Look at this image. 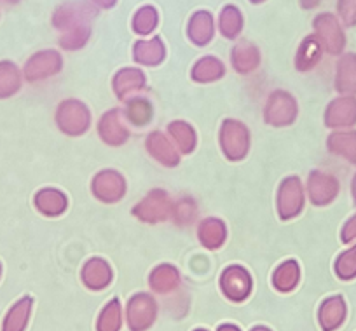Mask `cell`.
<instances>
[{
  "label": "cell",
  "instance_id": "7c38bea8",
  "mask_svg": "<svg viewBox=\"0 0 356 331\" xmlns=\"http://www.w3.org/2000/svg\"><path fill=\"white\" fill-rule=\"evenodd\" d=\"M60 117H65V121L60 122L61 128L68 133H82L88 128V112H86V108L79 103H75V110H72V101L70 103L61 105Z\"/></svg>",
  "mask_w": 356,
  "mask_h": 331
},
{
  "label": "cell",
  "instance_id": "603a6c76",
  "mask_svg": "<svg viewBox=\"0 0 356 331\" xmlns=\"http://www.w3.org/2000/svg\"><path fill=\"white\" fill-rule=\"evenodd\" d=\"M118 110H114V114L105 115L104 122H102V135H104L105 142L108 143H121L128 138V131H126L122 126L115 128L119 124L118 122Z\"/></svg>",
  "mask_w": 356,
  "mask_h": 331
},
{
  "label": "cell",
  "instance_id": "e0dca14e",
  "mask_svg": "<svg viewBox=\"0 0 356 331\" xmlns=\"http://www.w3.org/2000/svg\"><path fill=\"white\" fill-rule=\"evenodd\" d=\"M337 87L342 91H356V56L348 54L339 65Z\"/></svg>",
  "mask_w": 356,
  "mask_h": 331
},
{
  "label": "cell",
  "instance_id": "e575fe53",
  "mask_svg": "<svg viewBox=\"0 0 356 331\" xmlns=\"http://www.w3.org/2000/svg\"><path fill=\"white\" fill-rule=\"evenodd\" d=\"M344 241H351V239H355L356 237V217L353 218L351 221H349L348 225H346V228H344Z\"/></svg>",
  "mask_w": 356,
  "mask_h": 331
},
{
  "label": "cell",
  "instance_id": "4dcf8cb0",
  "mask_svg": "<svg viewBox=\"0 0 356 331\" xmlns=\"http://www.w3.org/2000/svg\"><path fill=\"white\" fill-rule=\"evenodd\" d=\"M0 82H4L2 86H0V94H9L19 87V78L16 75V68L13 65L4 63L0 65Z\"/></svg>",
  "mask_w": 356,
  "mask_h": 331
},
{
  "label": "cell",
  "instance_id": "d6a6232c",
  "mask_svg": "<svg viewBox=\"0 0 356 331\" xmlns=\"http://www.w3.org/2000/svg\"><path fill=\"white\" fill-rule=\"evenodd\" d=\"M118 80L124 82V84H115L118 87L122 86V91H119L121 96L124 93H128V91L136 90V87H140L143 84V77L140 71H122V74H119Z\"/></svg>",
  "mask_w": 356,
  "mask_h": 331
},
{
  "label": "cell",
  "instance_id": "9a60e30c",
  "mask_svg": "<svg viewBox=\"0 0 356 331\" xmlns=\"http://www.w3.org/2000/svg\"><path fill=\"white\" fill-rule=\"evenodd\" d=\"M191 39L196 44L203 46L208 44V40L213 35V25H211V16L208 12H197L193 19H191Z\"/></svg>",
  "mask_w": 356,
  "mask_h": 331
},
{
  "label": "cell",
  "instance_id": "3957f363",
  "mask_svg": "<svg viewBox=\"0 0 356 331\" xmlns=\"http://www.w3.org/2000/svg\"><path fill=\"white\" fill-rule=\"evenodd\" d=\"M81 278L86 288L91 289V291H102V289L111 286L112 269L102 258H93L84 265Z\"/></svg>",
  "mask_w": 356,
  "mask_h": 331
},
{
  "label": "cell",
  "instance_id": "9c48e42d",
  "mask_svg": "<svg viewBox=\"0 0 356 331\" xmlns=\"http://www.w3.org/2000/svg\"><path fill=\"white\" fill-rule=\"evenodd\" d=\"M282 189H285V192L290 196L286 197L285 194H280V206H282L283 218L293 217V214L299 213L300 206H302V190H300L299 180H286L285 185H283Z\"/></svg>",
  "mask_w": 356,
  "mask_h": 331
},
{
  "label": "cell",
  "instance_id": "74e56055",
  "mask_svg": "<svg viewBox=\"0 0 356 331\" xmlns=\"http://www.w3.org/2000/svg\"><path fill=\"white\" fill-rule=\"evenodd\" d=\"M250 331H273V330H269V328H266V326H255V328H252Z\"/></svg>",
  "mask_w": 356,
  "mask_h": 331
},
{
  "label": "cell",
  "instance_id": "f35d334b",
  "mask_svg": "<svg viewBox=\"0 0 356 331\" xmlns=\"http://www.w3.org/2000/svg\"><path fill=\"white\" fill-rule=\"evenodd\" d=\"M353 190H355V197H356V178H355V183H353Z\"/></svg>",
  "mask_w": 356,
  "mask_h": 331
},
{
  "label": "cell",
  "instance_id": "f546056e",
  "mask_svg": "<svg viewBox=\"0 0 356 331\" xmlns=\"http://www.w3.org/2000/svg\"><path fill=\"white\" fill-rule=\"evenodd\" d=\"M157 23V15L152 8H143L138 15L133 19V26H135V32L138 33H149L152 32L154 26Z\"/></svg>",
  "mask_w": 356,
  "mask_h": 331
},
{
  "label": "cell",
  "instance_id": "d6986e66",
  "mask_svg": "<svg viewBox=\"0 0 356 331\" xmlns=\"http://www.w3.org/2000/svg\"><path fill=\"white\" fill-rule=\"evenodd\" d=\"M135 213H143V211H149L150 217L147 218V220H156V218H166V213L168 210H170V206H168V197L166 194L163 192H154L150 194L149 199L143 201L142 206L140 207H135Z\"/></svg>",
  "mask_w": 356,
  "mask_h": 331
},
{
  "label": "cell",
  "instance_id": "7402d4cb",
  "mask_svg": "<svg viewBox=\"0 0 356 331\" xmlns=\"http://www.w3.org/2000/svg\"><path fill=\"white\" fill-rule=\"evenodd\" d=\"M321 53V44L320 40H316L314 37L306 39V42L302 44L299 51V56H297V67L300 70H307L309 67H313L318 60H320Z\"/></svg>",
  "mask_w": 356,
  "mask_h": 331
},
{
  "label": "cell",
  "instance_id": "f1b7e54d",
  "mask_svg": "<svg viewBox=\"0 0 356 331\" xmlns=\"http://www.w3.org/2000/svg\"><path fill=\"white\" fill-rule=\"evenodd\" d=\"M335 272L342 279H351L353 275H356V246L353 250L341 255V258L337 260V265H335Z\"/></svg>",
  "mask_w": 356,
  "mask_h": 331
},
{
  "label": "cell",
  "instance_id": "60d3db41",
  "mask_svg": "<svg viewBox=\"0 0 356 331\" xmlns=\"http://www.w3.org/2000/svg\"><path fill=\"white\" fill-rule=\"evenodd\" d=\"M6 2H18V0H6Z\"/></svg>",
  "mask_w": 356,
  "mask_h": 331
},
{
  "label": "cell",
  "instance_id": "8fae6325",
  "mask_svg": "<svg viewBox=\"0 0 356 331\" xmlns=\"http://www.w3.org/2000/svg\"><path fill=\"white\" fill-rule=\"evenodd\" d=\"M309 192L311 197L316 204H325L332 201L337 192V183L330 176H325L321 173H313L309 180Z\"/></svg>",
  "mask_w": 356,
  "mask_h": 331
},
{
  "label": "cell",
  "instance_id": "1f68e13d",
  "mask_svg": "<svg viewBox=\"0 0 356 331\" xmlns=\"http://www.w3.org/2000/svg\"><path fill=\"white\" fill-rule=\"evenodd\" d=\"M171 135L175 136V138H180V148L184 150V152H187V150H191L194 146V131L189 128L187 124H184V122H173L170 128Z\"/></svg>",
  "mask_w": 356,
  "mask_h": 331
},
{
  "label": "cell",
  "instance_id": "b9f144b4",
  "mask_svg": "<svg viewBox=\"0 0 356 331\" xmlns=\"http://www.w3.org/2000/svg\"><path fill=\"white\" fill-rule=\"evenodd\" d=\"M252 2H262V0H252Z\"/></svg>",
  "mask_w": 356,
  "mask_h": 331
},
{
  "label": "cell",
  "instance_id": "ba28073f",
  "mask_svg": "<svg viewBox=\"0 0 356 331\" xmlns=\"http://www.w3.org/2000/svg\"><path fill=\"white\" fill-rule=\"evenodd\" d=\"M33 300L30 296H25V298L19 300L9 314L6 316L4 326H2V331H25L26 324H29L30 312H32Z\"/></svg>",
  "mask_w": 356,
  "mask_h": 331
},
{
  "label": "cell",
  "instance_id": "836d02e7",
  "mask_svg": "<svg viewBox=\"0 0 356 331\" xmlns=\"http://www.w3.org/2000/svg\"><path fill=\"white\" fill-rule=\"evenodd\" d=\"M339 12L348 25L356 23V0H341L339 2Z\"/></svg>",
  "mask_w": 356,
  "mask_h": 331
},
{
  "label": "cell",
  "instance_id": "6da1fadb",
  "mask_svg": "<svg viewBox=\"0 0 356 331\" xmlns=\"http://www.w3.org/2000/svg\"><path fill=\"white\" fill-rule=\"evenodd\" d=\"M157 317V303L149 293H136L126 305V324L129 331H147Z\"/></svg>",
  "mask_w": 356,
  "mask_h": 331
},
{
  "label": "cell",
  "instance_id": "2e32d148",
  "mask_svg": "<svg viewBox=\"0 0 356 331\" xmlns=\"http://www.w3.org/2000/svg\"><path fill=\"white\" fill-rule=\"evenodd\" d=\"M224 138H231L234 139V148H232L231 155L232 159H239V157L245 155V150L248 146V135H246L245 128H243L239 122H225V129H224Z\"/></svg>",
  "mask_w": 356,
  "mask_h": 331
},
{
  "label": "cell",
  "instance_id": "d4e9b609",
  "mask_svg": "<svg viewBox=\"0 0 356 331\" xmlns=\"http://www.w3.org/2000/svg\"><path fill=\"white\" fill-rule=\"evenodd\" d=\"M37 206L40 211L47 214H58L63 211L65 207V197L60 192H53V190H44L37 197Z\"/></svg>",
  "mask_w": 356,
  "mask_h": 331
},
{
  "label": "cell",
  "instance_id": "5bb4252c",
  "mask_svg": "<svg viewBox=\"0 0 356 331\" xmlns=\"http://www.w3.org/2000/svg\"><path fill=\"white\" fill-rule=\"evenodd\" d=\"M122 328V307L118 298H112L102 309L97 321V331H121Z\"/></svg>",
  "mask_w": 356,
  "mask_h": 331
},
{
  "label": "cell",
  "instance_id": "cb8c5ba5",
  "mask_svg": "<svg viewBox=\"0 0 356 331\" xmlns=\"http://www.w3.org/2000/svg\"><path fill=\"white\" fill-rule=\"evenodd\" d=\"M330 148H334L335 152H339L341 155L348 157L349 160L356 162V133L332 136Z\"/></svg>",
  "mask_w": 356,
  "mask_h": 331
},
{
  "label": "cell",
  "instance_id": "30bf717a",
  "mask_svg": "<svg viewBox=\"0 0 356 331\" xmlns=\"http://www.w3.org/2000/svg\"><path fill=\"white\" fill-rule=\"evenodd\" d=\"M330 128H342L356 121V101L355 100H339L328 108L327 117Z\"/></svg>",
  "mask_w": 356,
  "mask_h": 331
},
{
  "label": "cell",
  "instance_id": "8992f818",
  "mask_svg": "<svg viewBox=\"0 0 356 331\" xmlns=\"http://www.w3.org/2000/svg\"><path fill=\"white\" fill-rule=\"evenodd\" d=\"M314 26H316V32L323 37L325 44H327L330 53H339L342 49V46H344V37H342L337 22L330 15H321L320 18L314 19Z\"/></svg>",
  "mask_w": 356,
  "mask_h": 331
},
{
  "label": "cell",
  "instance_id": "8d00e7d4",
  "mask_svg": "<svg viewBox=\"0 0 356 331\" xmlns=\"http://www.w3.org/2000/svg\"><path fill=\"white\" fill-rule=\"evenodd\" d=\"M97 4H100L102 8H111V6L115 4V0H93Z\"/></svg>",
  "mask_w": 356,
  "mask_h": 331
},
{
  "label": "cell",
  "instance_id": "7a4b0ae2",
  "mask_svg": "<svg viewBox=\"0 0 356 331\" xmlns=\"http://www.w3.org/2000/svg\"><path fill=\"white\" fill-rule=\"evenodd\" d=\"M253 288L252 275L239 265H231L220 275V289L225 298L234 303L245 302Z\"/></svg>",
  "mask_w": 356,
  "mask_h": 331
},
{
  "label": "cell",
  "instance_id": "ffe728a7",
  "mask_svg": "<svg viewBox=\"0 0 356 331\" xmlns=\"http://www.w3.org/2000/svg\"><path fill=\"white\" fill-rule=\"evenodd\" d=\"M60 68V58H58L56 53H42L37 54L33 60H30L29 67H26V71L37 70V75L39 77H44V75H49L58 71Z\"/></svg>",
  "mask_w": 356,
  "mask_h": 331
},
{
  "label": "cell",
  "instance_id": "277c9868",
  "mask_svg": "<svg viewBox=\"0 0 356 331\" xmlns=\"http://www.w3.org/2000/svg\"><path fill=\"white\" fill-rule=\"evenodd\" d=\"M149 286L154 293L168 295L180 286V274L171 265H159L150 272Z\"/></svg>",
  "mask_w": 356,
  "mask_h": 331
},
{
  "label": "cell",
  "instance_id": "4fadbf2b",
  "mask_svg": "<svg viewBox=\"0 0 356 331\" xmlns=\"http://www.w3.org/2000/svg\"><path fill=\"white\" fill-rule=\"evenodd\" d=\"M93 190H97L100 199L118 201L124 194V182L115 173H104L97 178Z\"/></svg>",
  "mask_w": 356,
  "mask_h": 331
},
{
  "label": "cell",
  "instance_id": "44dd1931",
  "mask_svg": "<svg viewBox=\"0 0 356 331\" xmlns=\"http://www.w3.org/2000/svg\"><path fill=\"white\" fill-rule=\"evenodd\" d=\"M163 54L164 49L163 46H161L159 39H154L150 40V42H145V40H143V42H138L135 46V58L142 61V63H157V61H161Z\"/></svg>",
  "mask_w": 356,
  "mask_h": 331
},
{
  "label": "cell",
  "instance_id": "ac0fdd59",
  "mask_svg": "<svg viewBox=\"0 0 356 331\" xmlns=\"http://www.w3.org/2000/svg\"><path fill=\"white\" fill-rule=\"evenodd\" d=\"M224 235H225L224 225H222L218 220L203 221V225H201L200 228L201 242H203L207 248H210V250H215V248H218V246L224 242Z\"/></svg>",
  "mask_w": 356,
  "mask_h": 331
},
{
  "label": "cell",
  "instance_id": "5b68a950",
  "mask_svg": "<svg viewBox=\"0 0 356 331\" xmlns=\"http://www.w3.org/2000/svg\"><path fill=\"white\" fill-rule=\"evenodd\" d=\"M346 317V305L342 302L341 296H334V298H328L321 303L320 314H318V319H320L321 330L323 331H334L337 330L342 324Z\"/></svg>",
  "mask_w": 356,
  "mask_h": 331
},
{
  "label": "cell",
  "instance_id": "484cf974",
  "mask_svg": "<svg viewBox=\"0 0 356 331\" xmlns=\"http://www.w3.org/2000/svg\"><path fill=\"white\" fill-rule=\"evenodd\" d=\"M220 30L225 37L234 39L239 32H241V16L236 8H225L220 16Z\"/></svg>",
  "mask_w": 356,
  "mask_h": 331
},
{
  "label": "cell",
  "instance_id": "d590c367",
  "mask_svg": "<svg viewBox=\"0 0 356 331\" xmlns=\"http://www.w3.org/2000/svg\"><path fill=\"white\" fill-rule=\"evenodd\" d=\"M217 331H241L238 326H234V324H222V326H218Z\"/></svg>",
  "mask_w": 356,
  "mask_h": 331
},
{
  "label": "cell",
  "instance_id": "4316f807",
  "mask_svg": "<svg viewBox=\"0 0 356 331\" xmlns=\"http://www.w3.org/2000/svg\"><path fill=\"white\" fill-rule=\"evenodd\" d=\"M147 146H149L150 152L154 153V155L157 157L159 160H163V162H175V152L173 148L170 146V143L164 142L163 135H159V133H156V135L149 136V142H147Z\"/></svg>",
  "mask_w": 356,
  "mask_h": 331
},
{
  "label": "cell",
  "instance_id": "83f0119b",
  "mask_svg": "<svg viewBox=\"0 0 356 331\" xmlns=\"http://www.w3.org/2000/svg\"><path fill=\"white\" fill-rule=\"evenodd\" d=\"M246 60L250 61L252 67H255L259 58H257L255 47L248 46V44H241V46H238L234 51H232V63L238 67L239 71H250V67L248 63H246Z\"/></svg>",
  "mask_w": 356,
  "mask_h": 331
},
{
  "label": "cell",
  "instance_id": "52a82bcc",
  "mask_svg": "<svg viewBox=\"0 0 356 331\" xmlns=\"http://www.w3.org/2000/svg\"><path fill=\"white\" fill-rule=\"evenodd\" d=\"M300 279V269L296 260H289L280 265L273 274V286L280 293H290L297 288Z\"/></svg>",
  "mask_w": 356,
  "mask_h": 331
},
{
  "label": "cell",
  "instance_id": "ab89813d",
  "mask_svg": "<svg viewBox=\"0 0 356 331\" xmlns=\"http://www.w3.org/2000/svg\"><path fill=\"white\" fill-rule=\"evenodd\" d=\"M194 331H208V330H204V328H196V330Z\"/></svg>",
  "mask_w": 356,
  "mask_h": 331
}]
</instances>
